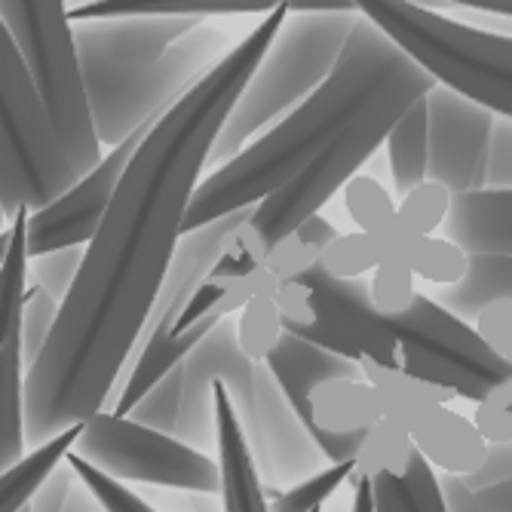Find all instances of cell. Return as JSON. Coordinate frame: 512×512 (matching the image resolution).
I'll return each instance as SVG.
<instances>
[{
	"instance_id": "1",
	"label": "cell",
	"mask_w": 512,
	"mask_h": 512,
	"mask_svg": "<svg viewBox=\"0 0 512 512\" xmlns=\"http://www.w3.org/2000/svg\"><path fill=\"white\" fill-rule=\"evenodd\" d=\"M286 19V7L264 16L148 129L129 160L46 350L25 371L31 448L114 408L120 371L142 341L215 138Z\"/></svg>"
},
{
	"instance_id": "2",
	"label": "cell",
	"mask_w": 512,
	"mask_h": 512,
	"mask_svg": "<svg viewBox=\"0 0 512 512\" xmlns=\"http://www.w3.org/2000/svg\"><path fill=\"white\" fill-rule=\"evenodd\" d=\"M433 89L436 77L359 13L329 80L286 120L258 135L240 157L218 166L197 184L184 218V234L258 206L325 148L335 145L350 126L390 108L408 111Z\"/></svg>"
},
{
	"instance_id": "3",
	"label": "cell",
	"mask_w": 512,
	"mask_h": 512,
	"mask_svg": "<svg viewBox=\"0 0 512 512\" xmlns=\"http://www.w3.org/2000/svg\"><path fill=\"white\" fill-rule=\"evenodd\" d=\"M77 68L102 148L154 126L234 46L194 16L74 22Z\"/></svg>"
},
{
	"instance_id": "4",
	"label": "cell",
	"mask_w": 512,
	"mask_h": 512,
	"mask_svg": "<svg viewBox=\"0 0 512 512\" xmlns=\"http://www.w3.org/2000/svg\"><path fill=\"white\" fill-rule=\"evenodd\" d=\"M368 286L375 307L396 329L399 371L405 375L470 402H482L512 378V362L476 332L470 319L417 292L408 267L381 264Z\"/></svg>"
},
{
	"instance_id": "5",
	"label": "cell",
	"mask_w": 512,
	"mask_h": 512,
	"mask_svg": "<svg viewBox=\"0 0 512 512\" xmlns=\"http://www.w3.org/2000/svg\"><path fill=\"white\" fill-rule=\"evenodd\" d=\"M359 22L356 13H289L215 138L209 163H230L329 80Z\"/></svg>"
},
{
	"instance_id": "6",
	"label": "cell",
	"mask_w": 512,
	"mask_h": 512,
	"mask_svg": "<svg viewBox=\"0 0 512 512\" xmlns=\"http://www.w3.org/2000/svg\"><path fill=\"white\" fill-rule=\"evenodd\" d=\"M402 114L405 111L390 108L359 120L335 145H329L295 178H289L283 188H276L270 197L252 206L249 218L230 234L215 270L209 273L212 283H230V279H243L258 270L279 243L289 240L307 218L319 215L325 203L341 188H347L359 166L387 142L390 129Z\"/></svg>"
},
{
	"instance_id": "7",
	"label": "cell",
	"mask_w": 512,
	"mask_h": 512,
	"mask_svg": "<svg viewBox=\"0 0 512 512\" xmlns=\"http://www.w3.org/2000/svg\"><path fill=\"white\" fill-rule=\"evenodd\" d=\"M194 353L209 365V371L234 399L249 451L267 491H283L329 463L289 405L286 393L279 390L267 362H255L243 353L237 319L227 316L221 325H215Z\"/></svg>"
},
{
	"instance_id": "8",
	"label": "cell",
	"mask_w": 512,
	"mask_h": 512,
	"mask_svg": "<svg viewBox=\"0 0 512 512\" xmlns=\"http://www.w3.org/2000/svg\"><path fill=\"white\" fill-rule=\"evenodd\" d=\"M436 83L512 120V37L463 25L408 0H353Z\"/></svg>"
},
{
	"instance_id": "9",
	"label": "cell",
	"mask_w": 512,
	"mask_h": 512,
	"mask_svg": "<svg viewBox=\"0 0 512 512\" xmlns=\"http://www.w3.org/2000/svg\"><path fill=\"white\" fill-rule=\"evenodd\" d=\"M267 368L325 460H356L365 436L384 417L378 390L365 371L289 332L267 356Z\"/></svg>"
},
{
	"instance_id": "10",
	"label": "cell",
	"mask_w": 512,
	"mask_h": 512,
	"mask_svg": "<svg viewBox=\"0 0 512 512\" xmlns=\"http://www.w3.org/2000/svg\"><path fill=\"white\" fill-rule=\"evenodd\" d=\"M74 181L34 74L0 16V197L10 221L19 209L50 206Z\"/></svg>"
},
{
	"instance_id": "11",
	"label": "cell",
	"mask_w": 512,
	"mask_h": 512,
	"mask_svg": "<svg viewBox=\"0 0 512 512\" xmlns=\"http://www.w3.org/2000/svg\"><path fill=\"white\" fill-rule=\"evenodd\" d=\"M68 13V0H0V16L34 74L59 145L83 178L102 163L105 148L89 117Z\"/></svg>"
},
{
	"instance_id": "12",
	"label": "cell",
	"mask_w": 512,
	"mask_h": 512,
	"mask_svg": "<svg viewBox=\"0 0 512 512\" xmlns=\"http://www.w3.org/2000/svg\"><path fill=\"white\" fill-rule=\"evenodd\" d=\"M283 329L356 365L378 362L399 371V338L375 307L365 279H341L322 264L292 276L276 295Z\"/></svg>"
},
{
	"instance_id": "13",
	"label": "cell",
	"mask_w": 512,
	"mask_h": 512,
	"mask_svg": "<svg viewBox=\"0 0 512 512\" xmlns=\"http://www.w3.org/2000/svg\"><path fill=\"white\" fill-rule=\"evenodd\" d=\"M74 454L117 482L203 494L224 491L218 457L197 451L169 433L138 424L132 417H117L114 411H99L96 417H89Z\"/></svg>"
},
{
	"instance_id": "14",
	"label": "cell",
	"mask_w": 512,
	"mask_h": 512,
	"mask_svg": "<svg viewBox=\"0 0 512 512\" xmlns=\"http://www.w3.org/2000/svg\"><path fill=\"white\" fill-rule=\"evenodd\" d=\"M359 368L365 371L371 387L378 390L384 414L417 445V451L433 467H439L445 476L460 479H470L485 467L491 445L482 439L473 421L448 408L454 396L378 362H365Z\"/></svg>"
},
{
	"instance_id": "15",
	"label": "cell",
	"mask_w": 512,
	"mask_h": 512,
	"mask_svg": "<svg viewBox=\"0 0 512 512\" xmlns=\"http://www.w3.org/2000/svg\"><path fill=\"white\" fill-rule=\"evenodd\" d=\"M427 111L430 181L445 184L454 197L485 191L497 114L442 83L427 96Z\"/></svg>"
},
{
	"instance_id": "16",
	"label": "cell",
	"mask_w": 512,
	"mask_h": 512,
	"mask_svg": "<svg viewBox=\"0 0 512 512\" xmlns=\"http://www.w3.org/2000/svg\"><path fill=\"white\" fill-rule=\"evenodd\" d=\"M148 129L151 126L129 135L123 145L111 148L102 157L96 169L77 178L74 188H68L59 200L28 215V255L31 258L56 252V249H68V246H89L102 218L111 209V200L120 188V178L129 160L135 157L138 145L145 142Z\"/></svg>"
},
{
	"instance_id": "17",
	"label": "cell",
	"mask_w": 512,
	"mask_h": 512,
	"mask_svg": "<svg viewBox=\"0 0 512 512\" xmlns=\"http://www.w3.org/2000/svg\"><path fill=\"white\" fill-rule=\"evenodd\" d=\"M356 476L368 482L375 512H451L433 463L387 414L365 436Z\"/></svg>"
},
{
	"instance_id": "18",
	"label": "cell",
	"mask_w": 512,
	"mask_h": 512,
	"mask_svg": "<svg viewBox=\"0 0 512 512\" xmlns=\"http://www.w3.org/2000/svg\"><path fill=\"white\" fill-rule=\"evenodd\" d=\"M249 212L252 209H243V212H234V215H227V218H218L212 224L194 227V230H188V234L178 240L175 258L169 264V273L163 279V289L157 295V304H154V310L148 316V325H145L138 347L148 344L157 335H169L175 329V322L181 319L184 307L191 304L197 289L206 283L209 273L215 270V264H218L230 234H234V230L249 218Z\"/></svg>"
},
{
	"instance_id": "19",
	"label": "cell",
	"mask_w": 512,
	"mask_h": 512,
	"mask_svg": "<svg viewBox=\"0 0 512 512\" xmlns=\"http://www.w3.org/2000/svg\"><path fill=\"white\" fill-rule=\"evenodd\" d=\"M433 13H454L451 4L442 0H408ZM289 13H356L353 0H92L86 7L71 10V22L89 19H123V16H270L273 10Z\"/></svg>"
},
{
	"instance_id": "20",
	"label": "cell",
	"mask_w": 512,
	"mask_h": 512,
	"mask_svg": "<svg viewBox=\"0 0 512 512\" xmlns=\"http://www.w3.org/2000/svg\"><path fill=\"white\" fill-rule=\"evenodd\" d=\"M191 371L203 375L206 381H212V396H215V436H218V463L224 473V512H270L267 509V494H264V482L258 476L255 457L249 451L243 424L237 417L234 399H230L227 387L212 375L209 365L191 353L184 359Z\"/></svg>"
},
{
	"instance_id": "21",
	"label": "cell",
	"mask_w": 512,
	"mask_h": 512,
	"mask_svg": "<svg viewBox=\"0 0 512 512\" xmlns=\"http://www.w3.org/2000/svg\"><path fill=\"white\" fill-rule=\"evenodd\" d=\"M445 237L470 255L512 258V191H476L454 197Z\"/></svg>"
},
{
	"instance_id": "22",
	"label": "cell",
	"mask_w": 512,
	"mask_h": 512,
	"mask_svg": "<svg viewBox=\"0 0 512 512\" xmlns=\"http://www.w3.org/2000/svg\"><path fill=\"white\" fill-rule=\"evenodd\" d=\"M224 319H215V316H206V319H200L191 332H184V335H157V338H151L148 344H142L135 353H132V359H129V375H126V381H123V387H120V396H117V402H114V414L117 417H129L132 414V408L142 402L163 378H169L172 371L188 359L200 344H203V338L215 329V325H221Z\"/></svg>"
},
{
	"instance_id": "23",
	"label": "cell",
	"mask_w": 512,
	"mask_h": 512,
	"mask_svg": "<svg viewBox=\"0 0 512 512\" xmlns=\"http://www.w3.org/2000/svg\"><path fill=\"white\" fill-rule=\"evenodd\" d=\"M25 436V362L19 332L0 344V476L28 454Z\"/></svg>"
},
{
	"instance_id": "24",
	"label": "cell",
	"mask_w": 512,
	"mask_h": 512,
	"mask_svg": "<svg viewBox=\"0 0 512 512\" xmlns=\"http://www.w3.org/2000/svg\"><path fill=\"white\" fill-rule=\"evenodd\" d=\"M387 157L396 197L411 194L430 181V111L427 96L411 105L387 135Z\"/></svg>"
},
{
	"instance_id": "25",
	"label": "cell",
	"mask_w": 512,
	"mask_h": 512,
	"mask_svg": "<svg viewBox=\"0 0 512 512\" xmlns=\"http://www.w3.org/2000/svg\"><path fill=\"white\" fill-rule=\"evenodd\" d=\"M80 433H83V424L65 430L62 436L50 439L40 448H31L25 460H19L13 470L0 476V512H22L31 503L34 491L50 479V473L59 463H65V457L74 451Z\"/></svg>"
},
{
	"instance_id": "26",
	"label": "cell",
	"mask_w": 512,
	"mask_h": 512,
	"mask_svg": "<svg viewBox=\"0 0 512 512\" xmlns=\"http://www.w3.org/2000/svg\"><path fill=\"white\" fill-rule=\"evenodd\" d=\"M512 301V258L503 255H470V273L457 286L442 289L439 304L451 313L470 319L491 301Z\"/></svg>"
},
{
	"instance_id": "27",
	"label": "cell",
	"mask_w": 512,
	"mask_h": 512,
	"mask_svg": "<svg viewBox=\"0 0 512 512\" xmlns=\"http://www.w3.org/2000/svg\"><path fill=\"white\" fill-rule=\"evenodd\" d=\"M28 215L31 209H19L10 221V252L0 264V344L13 332H19L22 310L28 301L31 279V255H28Z\"/></svg>"
},
{
	"instance_id": "28",
	"label": "cell",
	"mask_w": 512,
	"mask_h": 512,
	"mask_svg": "<svg viewBox=\"0 0 512 512\" xmlns=\"http://www.w3.org/2000/svg\"><path fill=\"white\" fill-rule=\"evenodd\" d=\"M356 473V460H344V463H325L322 470H316L313 476L283 488V491H267V509L270 512H313L322 509L325 500H329L335 491H341L344 482H350Z\"/></svg>"
},
{
	"instance_id": "29",
	"label": "cell",
	"mask_w": 512,
	"mask_h": 512,
	"mask_svg": "<svg viewBox=\"0 0 512 512\" xmlns=\"http://www.w3.org/2000/svg\"><path fill=\"white\" fill-rule=\"evenodd\" d=\"M283 335H286L283 316H279L273 295H258L237 313L240 347L255 362H267V356L276 350L279 341H283Z\"/></svg>"
},
{
	"instance_id": "30",
	"label": "cell",
	"mask_w": 512,
	"mask_h": 512,
	"mask_svg": "<svg viewBox=\"0 0 512 512\" xmlns=\"http://www.w3.org/2000/svg\"><path fill=\"white\" fill-rule=\"evenodd\" d=\"M454 194L439 181H424L421 188H414L411 194L402 197L396 218L399 224L408 230V234L417 237H436V230L445 227V218L451 212Z\"/></svg>"
},
{
	"instance_id": "31",
	"label": "cell",
	"mask_w": 512,
	"mask_h": 512,
	"mask_svg": "<svg viewBox=\"0 0 512 512\" xmlns=\"http://www.w3.org/2000/svg\"><path fill=\"white\" fill-rule=\"evenodd\" d=\"M344 203L362 234H381L396 224V209L390 194L371 175H353L344 188Z\"/></svg>"
},
{
	"instance_id": "32",
	"label": "cell",
	"mask_w": 512,
	"mask_h": 512,
	"mask_svg": "<svg viewBox=\"0 0 512 512\" xmlns=\"http://www.w3.org/2000/svg\"><path fill=\"white\" fill-rule=\"evenodd\" d=\"M322 270L341 279H362L365 270H378L384 264V246L375 234H341L319 258Z\"/></svg>"
},
{
	"instance_id": "33",
	"label": "cell",
	"mask_w": 512,
	"mask_h": 512,
	"mask_svg": "<svg viewBox=\"0 0 512 512\" xmlns=\"http://www.w3.org/2000/svg\"><path fill=\"white\" fill-rule=\"evenodd\" d=\"M62 304L56 298H50L43 289L31 286L25 310H22V322H19V344H22V362L25 371L40 359V353L46 350V341H50L56 319H59Z\"/></svg>"
},
{
	"instance_id": "34",
	"label": "cell",
	"mask_w": 512,
	"mask_h": 512,
	"mask_svg": "<svg viewBox=\"0 0 512 512\" xmlns=\"http://www.w3.org/2000/svg\"><path fill=\"white\" fill-rule=\"evenodd\" d=\"M83 255L86 246H68V249H56L31 258V279L34 286L43 289L50 298H56L59 304H65V298L71 295L77 273L83 267Z\"/></svg>"
},
{
	"instance_id": "35",
	"label": "cell",
	"mask_w": 512,
	"mask_h": 512,
	"mask_svg": "<svg viewBox=\"0 0 512 512\" xmlns=\"http://www.w3.org/2000/svg\"><path fill=\"white\" fill-rule=\"evenodd\" d=\"M68 463H71V470L77 473V479L96 494L102 503H105V509L108 512H160L157 506H151L148 500H142L135 491H129L123 482H117V479H111V476H105L102 470H96L92 463H86L83 457H77L74 451L65 457Z\"/></svg>"
},
{
	"instance_id": "36",
	"label": "cell",
	"mask_w": 512,
	"mask_h": 512,
	"mask_svg": "<svg viewBox=\"0 0 512 512\" xmlns=\"http://www.w3.org/2000/svg\"><path fill=\"white\" fill-rule=\"evenodd\" d=\"M439 482H442L451 512H512V479L497 482L482 491H473L463 485V479L445 476V473Z\"/></svg>"
},
{
	"instance_id": "37",
	"label": "cell",
	"mask_w": 512,
	"mask_h": 512,
	"mask_svg": "<svg viewBox=\"0 0 512 512\" xmlns=\"http://www.w3.org/2000/svg\"><path fill=\"white\" fill-rule=\"evenodd\" d=\"M476 332L506 359L512 362V301L500 298L485 304L476 316H473Z\"/></svg>"
},
{
	"instance_id": "38",
	"label": "cell",
	"mask_w": 512,
	"mask_h": 512,
	"mask_svg": "<svg viewBox=\"0 0 512 512\" xmlns=\"http://www.w3.org/2000/svg\"><path fill=\"white\" fill-rule=\"evenodd\" d=\"M485 191H512V120L509 117H497L494 123Z\"/></svg>"
},
{
	"instance_id": "39",
	"label": "cell",
	"mask_w": 512,
	"mask_h": 512,
	"mask_svg": "<svg viewBox=\"0 0 512 512\" xmlns=\"http://www.w3.org/2000/svg\"><path fill=\"white\" fill-rule=\"evenodd\" d=\"M74 485H77V473L71 470V463L65 460V463H59V467L50 473V479H46L34 491L28 509L31 512H62L65 503H68V497H71V488Z\"/></svg>"
},
{
	"instance_id": "40",
	"label": "cell",
	"mask_w": 512,
	"mask_h": 512,
	"mask_svg": "<svg viewBox=\"0 0 512 512\" xmlns=\"http://www.w3.org/2000/svg\"><path fill=\"white\" fill-rule=\"evenodd\" d=\"M506 479H512V442L509 445H491V454L485 460V467L476 476L463 479V485L473 488V491H482V488H491V485L506 482Z\"/></svg>"
},
{
	"instance_id": "41",
	"label": "cell",
	"mask_w": 512,
	"mask_h": 512,
	"mask_svg": "<svg viewBox=\"0 0 512 512\" xmlns=\"http://www.w3.org/2000/svg\"><path fill=\"white\" fill-rule=\"evenodd\" d=\"M166 503L175 512H224V497L203 491H175L166 497Z\"/></svg>"
},
{
	"instance_id": "42",
	"label": "cell",
	"mask_w": 512,
	"mask_h": 512,
	"mask_svg": "<svg viewBox=\"0 0 512 512\" xmlns=\"http://www.w3.org/2000/svg\"><path fill=\"white\" fill-rule=\"evenodd\" d=\"M62 512H108L105 509V503L92 494L80 479H77V485L71 488V497H68V503H65V509Z\"/></svg>"
},
{
	"instance_id": "43",
	"label": "cell",
	"mask_w": 512,
	"mask_h": 512,
	"mask_svg": "<svg viewBox=\"0 0 512 512\" xmlns=\"http://www.w3.org/2000/svg\"><path fill=\"white\" fill-rule=\"evenodd\" d=\"M442 4H451L454 10H485L497 16H512V0H442Z\"/></svg>"
},
{
	"instance_id": "44",
	"label": "cell",
	"mask_w": 512,
	"mask_h": 512,
	"mask_svg": "<svg viewBox=\"0 0 512 512\" xmlns=\"http://www.w3.org/2000/svg\"><path fill=\"white\" fill-rule=\"evenodd\" d=\"M350 485H353V503H350V512H375V500H371V488H368V482H365L362 476H356V473H353Z\"/></svg>"
},
{
	"instance_id": "45",
	"label": "cell",
	"mask_w": 512,
	"mask_h": 512,
	"mask_svg": "<svg viewBox=\"0 0 512 512\" xmlns=\"http://www.w3.org/2000/svg\"><path fill=\"white\" fill-rule=\"evenodd\" d=\"M497 405H503L509 414H512V378L506 381V384H500V387H494L491 393H488Z\"/></svg>"
},
{
	"instance_id": "46",
	"label": "cell",
	"mask_w": 512,
	"mask_h": 512,
	"mask_svg": "<svg viewBox=\"0 0 512 512\" xmlns=\"http://www.w3.org/2000/svg\"><path fill=\"white\" fill-rule=\"evenodd\" d=\"M7 252H10V227L4 230V234H0V264H4Z\"/></svg>"
},
{
	"instance_id": "47",
	"label": "cell",
	"mask_w": 512,
	"mask_h": 512,
	"mask_svg": "<svg viewBox=\"0 0 512 512\" xmlns=\"http://www.w3.org/2000/svg\"><path fill=\"white\" fill-rule=\"evenodd\" d=\"M10 227V215H7V206H4V197H0V230Z\"/></svg>"
},
{
	"instance_id": "48",
	"label": "cell",
	"mask_w": 512,
	"mask_h": 512,
	"mask_svg": "<svg viewBox=\"0 0 512 512\" xmlns=\"http://www.w3.org/2000/svg\"><path fill=\"white\" fill-rule=\"evenodd\" d=\"M92 0H68V10H77V7H86Z\"/></svg>"
},
{
	"instance_id": "49",
	"label": "cell",
	"mask_w": 512,
	"mask_h": 512,
	"mask_svg": "<svg viewBox=\"0 0 512 512\" xmlns=\"http://www.w3.org/2000/svg\"><path fill=\"white\" fill-rule=\"evenodd\" d=\"M313 512H325V506H322V509H313Z\"/></svg>"
},
{
	"instance_id": "50",
	"label": "cell",
	"mask_w": 512,
	"mask_h": 512,
	"mask_svg": "<svg viewBox=\"0 0 512 512\" xmlns=\"http://www.w3.org/2000/svg\"><path fill=\"white\" fill-rule=\"evenodd\" d=\"M22 512H31V509H28V506H25V509H22Z\"/></svg>"
},
{
	"instance_id": "51",
	"label": "cell",
	"mask_w": 512,
	"mask_h": 512,
	"mask_svg": "<svg viewBox=\"0 0 512 512\" xmlns=\"http://www.w3.org/2000/svg\"><path fill=\"white\" fill-rule=\"evenodd\" d=\"M0 234H4V230H0Z\"/></svg>"
}]
</instances>
